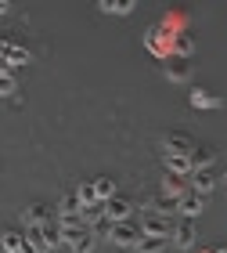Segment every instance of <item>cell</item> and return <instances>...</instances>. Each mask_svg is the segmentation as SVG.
Wrapping results in <instances>:
<instances>
[{
  "label": "cell",
  "instance_id": "obj_7",
  "mask_svg": "<svg viewBox=\"0 0 227 253\" xmlns=\"http://www.w3.org/2000/svg\"><path fill=\"white\" fill-rule=\"evenodd\" d=\"M162 167H166L173 177L195 174V167H191V156H180V152H162Z\"/></svg>",
  "mask_w": 227,
  "mask_h": 253
},
{
  "label": "cell",
  "instance_id": "obj_1",
  "mask_svg": "<svg viewBox=\"0 0 227 253\" xmlns=\"http://www.w3.org/2000/svg\"><path fill=\"white\" fill-rule=\"evenodd\" d=\"M94 246H97V239H94V232H90L87 224L65 228L62 232V250L65 253H94Z\"/></svg>",
  "mask_w": 227,
  "mask_h": 253
},
{
  "label": "cell",
  "instance_id": "obj_12",
  "mask_svg": "<svg viewBox=\"0 0 227 253\" xmlns=\"http://www.w3.org/2000/svg\"><path fill=\"white\" fill-rule=\"evenodd\" d=\"M191 188L184 185V177H173V174H169L166 181H162V195H166V199H180V195H188Z\"/></svg>",
  "mask_w": 227,
  "mask_h": 253
},
{
  "label": "cell",
  "instance_id": "obj_18",
  "mask_svg": "<svg viewBox=\"0 0 227 253\" xmlns=\"http://www.w3.org/2000/svg\"><path fill=\"white\" fill-rule=\"evenodd\" d=\"M166 243H169V239H152V235H144L133 253H162V250H166Z\"/></svg>",
  "mask_w": 227,
  "mask_h": 253
},
{
  "label": "cell",
  "instance_id": "obj_6",
  "mask_svg": "<svg viewBox=\"0 0 227 253\" xmlns=\"http://www.w3.org/2000/svg\"><path fill=\"white\" fill-rule=\"evenodd\" d=\"M0 51H4V65H26L29 62V47L26 43H15V37H4L0 40Z\"/></svg>",
  "mask_w": 227,
  "mask_h": 253
},
{
  "label": "cell",
  "instance_id": "obj_13",
  "mask_svg": "<svg viewBox=\"0 0 227 253\" xmlns=\"http://www.w3.org/2000/svg\"><path fill=\"white\" fill-rule=\"evenodd\" d=\"M22 243H26V235L15 232V228H4V235H0V246H4V253H18Z\"/></svg>",
  "mask_w": 227,
  "mask_h": 253
},
{
  "label": "cell",
  "instance_id": "obj_8",
  "mask_svg": "<svg viewBox=\"0 0 227 253\" xmlns=\"http://www.w3.org/2000/svg\"><path fill=\"white\" fill-rule=\"evenodd\" d=\"M105 210H108V221H112V224L133 221V203H130V199H123V195H116L112 203H105Z\"/></svg>",
  "mask_w": 227,
  "mask_h": 253
},
{
  "label": "cell",
  "instance_id": "obj_20",
  "mask_svg": "<svg viewBox=\"0 0 227 253\" xmlns=\"http://www.w3.org/2000/svg\"><path fill=\"white\" fill-rule=\"evenodd\" d=\"M173 51H177V54H191V51H195V40L177 37V40H173Z\"/></svg>",
  "mask_w": 227,
  "mask_h": 253
},
{
  "label": "cell",
  "instance_id": "obj_4",
  "mask_svg": "<svg viewBox=\"0 0 227 253\" xmlns=\"http://www.w3.org/2000/svg\"><path fill=\"white\" fill-rule=\"evenodd\" d=\"M22 221H26V228H43V224H54L58 217L51 213V206H43V203H29L26 210H22Z\"/></svg>",
  "mask_w": 227,
  "mask_h": 253
},
{
  "label": "cell",
  "instance_id": "obj_21",
  "mask_svg": "<svg viewBox=\"0 0 227 253\" xmlns=\"http://www.w3.org/2000/svg\"><path fill=\"white\" fill-rule=\"evenodd\" d=\"M18 253H43V246L36 243V239H29V235H26V243H22V250H18Z\"/></svg>",
  "mask_w": 227,
  "mask_h": 253
},
{
  "label": "cell",
  "instance_id": "obj_19",
  "mask_svg": "<svg viewBox=\"0 0 227 253\" xmlns=\"http://www.w3.org/2000/svg\"><path fill=\"white\" fill-rule=\"evenodd\" d=\"M166 80H173V84H184V80H188V65H180V62L169 65V69H166Z\"/></svg>",
  "mask_w": 227,
  "mask_h": 253
},
{
  "label": "cell",
  "instance_id": "obj_23",
  "mask_svg": "<svg viewBox=\"0 0 227 253\" xmlns=\"http://www.w3.org/2000/svg\"><path fill=\"white\" fill-rule=\"evenodd\" d=\"M224 185H227V174H224Z\"/></svg>",
  "mask_w": 227,
  "mask_h": 253
},
{
  "label": "cell",
  "instance_id": "obj_15",
  "mask_svg": "<svg viewBox=\"0 0 227 253\" xmlns=\"http://www.w3.org/2000/svg\"><path fill=\"white\" fill-rule=\"evenodd\" d=\"M97 7L105 11V15H130V11L137 7V4H133V0H101Z\"/></svg>",
  "mask_w": 227,
  "mask_h": 253
},
{
  "label": "cell",
  "instance_id": "obj_10",
  "mask_svg": "<svg viewBox=\"0 0 227 253\" xmlns=\"http://www.w3.org/2000/svg\"><path fill=\"white\" fill-rule=\"evenodd\" d=\"M213 188H217V174H213V170H195V174H191V192L209 195Z\"/></svg>",
  "mask_w": 227,
  "mask_h": 253
},
{
  "label": "cell",
  "instance_id": "obj_9",
  "mask_svg": "<svg viewBox=\"0 0 227 253\" xmlns=\"http://www.w3.org/2000/svg\"><path fill=\"white\" fill-rule=\"evenodd\" d=\"M169 243H173L177 250H191V246H195V224H191V221H177Z\"/></svg>",
  "mask_w": 227,
  "mask_h": 253
},
{
  "label": "cell",
  "instance_id": "obj_3",
  "mask_svg": "<svg viewBox=\"0 0 227 253\" xmlns=\"http://www.w3.org/2000/svg\"><path fill=\"white\" fill-rule=\"evenodd\" d=\"M159 145H162V152H180V156H191L198 148L195 141H191V134H180V130H166Z\"/></svg>",
  "mask_w": 227,
  "mask_h": 253
},
{
  "label": "cell",
  "instance_id": "obj_11",
  "mask_svg": "<svg viewBox=\"0 0 227 253\" xmlns=\"http://www.w3.org/2000/svg\"><path fill=\"white\" fill-rule=\"evenodd\" d=\"M191 105H195V109H220V105H224V98H213L209 90L195 87V90H191Z\"/></svg>",
  "mask_w": 227,
  "mask_h": 253
},
{
  "label": "cell",
  "instance_id": "obj_16",
  "mask_svg": "<svg viewBox=\"0 0 227 253\" xmlns=\"http://www.w3.org/2000/svg\"><path fill=\"white\" fill-rule=\"evenodd\" d=\"M94 192H97L101 203H112L116 199V181L112 177H94Z\"/></svg>",
  "mask_w": 227,
  "mask_h": 253
},
{
  "label": "cell",
  "instance_id": "obj_5",
  "mask_svg": "<svg viewBox=\"0 0 227 253\" xmlns=\"http://www.w3.org/2000/svg\"><path fill=\"white\" fill-rule=\"evenodd\" d=\"M202 210H206V195H198V192H188V195H180V199H177L180 221H195Z\"/></svg>",
  "mask_w": 227,
  "mask_h": 253
},
{
  "label": "cell",
  "instance_id": "obj_22",
  "mask_svg": "<svg viewBox=\"0 0 227 253\" xmlns=\"http://www.w3.org/2000/svg\"><path fill=\"white\" fill-rule=\"evenodd\" d=\"M213 253H227V246H217V250H213Z\"/></svg>",
  "mask_w": 227,
  "mask_h": 253
},
{
  "label": "cell",
  "instance_id": "obj_17",
  "mask_svg": "<svg viewBox=\"0 0 227 253\" xmlns=\"http://www.w3.org/2000/svg\"><path fill=\"white\" fill-rule=\"evenodd\" d=\"M76 195H79V203H83V210H87V206H97V203H101L97 192H94V177L83 181V185H76Z\"/></svg>",
  "mask_w": 227,
  "mask_h": 253
},
{
  "label": "cell",
  "instance_id": "obj_14",
  "mask_svg": "<svg viewBox=\"0 0 227 253\" xmlns=\"http://www.w3.org/2000/svg\"><path fill=\"white\" fill-rule=\"evenodd\" d=\"M191 167H195V170H213V148L198 145L195 152H191Z\"/></svg>",
  "mask_w": 227,
  "mask_h": 253
},
{
  "label": "cell",
  "instance_id": "obj_2",
  "mask_svg": "<svg viewBox=\"0 0 227 253\" xmlns=\"http://www.w3.org/2000/svg\"><path fill=\"white\" fill-rule=\"evenodd\" d=\"M137 224H141V232L152 235V239H169V235H173L169 221H166L159 210H141V221H137Z\"/></svg>",
  "mask_w": 227,
  "mask_h": 253
}]
</instances>
